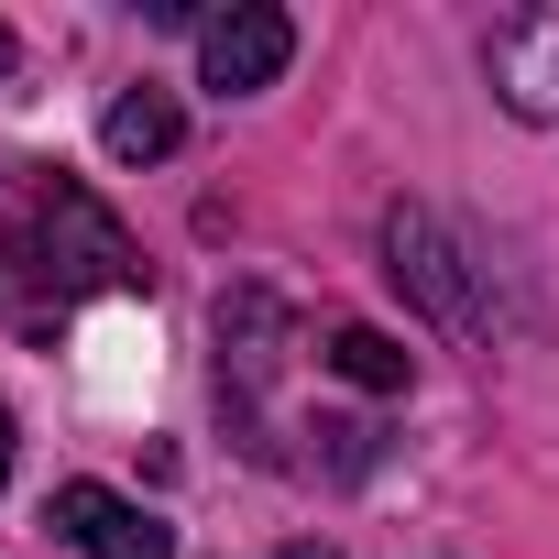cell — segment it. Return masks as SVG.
<instances>
[{"label": "cell", "mask_w": 559, "mask_h": 559, "mask_svg": "<svg viewBox=\"0 0 559 559\" xmlns=\"http://www.w3.org/2000/svg\"><path fill=\"white\" fill-rule=\"evenodd\" d=\"M132 230L88 198V187H67L56 176V198H45V286H132Z\"/></svg>", "instance_id": "obj_1"}, {"label": "cell", "mask_w": 559, "mask_h": 559, "mask_svg": "<svg viewBox=\"0 0 559 559\" xmlns=\"http://www.w3.org/2000/svg\"><path fill=\"white\" fill-rule=\"evenodd\" d=\"M286 56H297V23L274 12V0H230V12L198 23V78H209L219 99L274 88V78H286Z\"/></svg>", "instance_id": "obj_2"}, {"label": "cell", "mask_w": 559, "mask_h": 559, "mask_svg": "<svg viewBox=\"0 0 559 559\" xmlns=\"http://www.w3.org/2000/svg\"><path fill=\"white\" fill-rule=\"evenodd\" d=\"M384 274L439 319V330H472V274H461V241L428 219V209H384Z\"/></svg>", "instance_id": "obj_3"}, {"label": "cell", "mask_w": 559, "mask_h": 559, "mask_svg": "<svg viewBox=\"0 0 559 559\" xmlns=\"http://www.w3.org/2000/svg\"><path fill=\"white\" fill-rule=\"evenodd\" d=\"M45 526L78 537L88 559H176V526H154V515H143L132 493H110V483H56Z\"/></svg>", "instance_id": "obj_4"}, {"label": "cell", "mask_w": 559, "mask_h": 559, "mask_svg": "<svg viewBox=\"0 0 559 559\" xmlns=\"http://www.w3.org/2000/svg\"><path fill=\"white\" fill-rule=\"evenodd\" d=\"M483 67H493V99L515 121H559V0H548V12H515Z\"/></svg>", "instance_id": "obj_5"}, {"label": "cell", "mask_w": 559, "mask_h": 559, "mask_svg": "<svg viewBox=\"0 0 559 559\" xmlns=\"http://www.w3.org/2000/svg\"><path fill=\"white\" fill-rule=\"evenodd\" d=\"M99 143H110V165H165V154L187 143V110H176L165 88H121L110 121H99Z\"/></svg>", "instance_id": "obj_6"}, {"label": "cell", "mask_w": 559, "mask_h": 559, "mask_svg": "<svg viewBox=\"0 0 559 559\" xmlns=\"http://www.w3.org/2000/svg\"><path fill=\"white\" fill-rule=\"evenodd\" d=\"M330 373L362 384V395H406V384H417V352L384 341V330H362V319H341V330H330Z\"/></svg>", "instance_id": "obj_7"}, {"label": "cell", "mask_w": 559, "mask_h": 559, "mask_svg": "<svg viewBox=\"0 0 559 559\" xmlns=\"http://www.w3.org/2000/svg\"><path fill=\"white\" fill-rule=\"evenodd\" d=\"M0 483H12V406H0Z\"/></svg>", "instance_id": "obj_8"}, {"label": "cell", "mask_w": 559, "mask_h": 559, "mask_svg": "<svg viewBox=\"0 0 559 559\" xmlns=\"http://www.w3.org/2000/svg\"><path fill=\"white\" fill-rule=\"evenodd\" d=\"M12 67H23V45H12V23H0V78H12Z\"/></svg>", "instance_id": "obj_9"}, {"label": "cell", "mask_w": 559, "mask_h": 559, "mask_svg": "<svg viewBox=\"0 0 559 559\" xmlns=\"http://www.w3.org/2000/svg\"><path fill=\"white\" fill-rule=\"evenodd\" d=\"M286 559H341V548H286Z\"/></svg>", "instance_id": "obj_10"}]
</instances>
